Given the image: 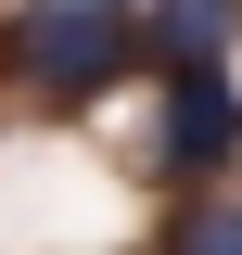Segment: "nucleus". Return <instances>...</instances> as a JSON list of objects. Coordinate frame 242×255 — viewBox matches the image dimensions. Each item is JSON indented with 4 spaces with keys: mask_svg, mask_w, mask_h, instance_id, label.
I'll list each match as a JSON object with an SVG mask.
<instances>
[{
    "mask_svg": "<svg viewBox=\"0 0 242 255\" xmlns=\"http://www.w3.org/2000/svg\"><path fill=\"white\" fill-rule=\"evenodd\" d=\"M153 102H166L153 179H217V166L242 153V77H230V51L217 64H153Z\"/></svg>",
    "mask_w": 242,
    "mask_h": 255,
    "instance_id": "obj_2",
    "label": "nucleus"
},
{
    "mask_svg": "<svg viewBox=\"0 0 242 255\" xmlns=\"http://www.w3.org/2000/svg\"><path fill=\"white\" fill-rule=\"evenodd\" d=\"M179 255H242V191H230V204H191V217H179Z\"/></svg>",
    "mask_w": 242,
    "mask_h": 255,
    "instance_id": "obj_4",
    "label": "nucleus"
},
{
    "mask_svg": "<svg viewBox=\"0 0 242 255\" xmlns=\"http://www.w3.org/2000/svg\"><path fill=\"white\" fill-rule=\"evenodd\" d=\"M0 64L26 102H102L140 64V0H13Z\"/></svg>",
    "mask_w": 242,
    "mask_h": 255,
    "instance_id": "obj_1",
    "label": "nucleus"
},
{
    "mask_svg": "<svg viewBox=\"0 0 242 255\" xmlns=\"http://www.w3.org/2000/svg\"><path fill=\"white\" fill-rule=\"evenodd\" d=\"M242 0H140V64H217Z\"/></svg>",
    "mask_w": 242,
    "mask_h": 255,
    "instance_id": "obj_3",
    "label": "nucleus"
}]
</instances>
